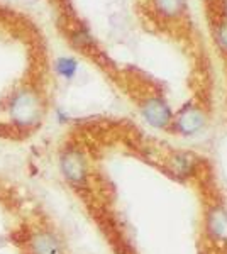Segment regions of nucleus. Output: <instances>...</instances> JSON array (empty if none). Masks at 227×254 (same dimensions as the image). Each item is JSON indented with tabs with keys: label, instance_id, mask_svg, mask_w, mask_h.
<instances>
[{
	"label": "nucleus",
	"instance_id": "nucleus-1",
	"mask_svg": "<svg viewBox=\"0 0 227 254\" xmlns=\"http://www.w3.org/2000/svg\"><path fill=\"white\" fill-rule=\"evenodd\" d=\"M61 173L73 185H80L86 178L85 158L78 151H68L61 158Z\"/></svg>",
	"mask_w": 227,
	"mask_h": 254
},
{
	"label": "nucleus",
	"instance_id": "nucleus-2",
	"mask_svg": "<svg viewBox=\"0 0 227 254\" xmlns=\"http://www.w3.org/2000/svg\"><path fill=\"white\" fill-rule=\"evenodd\" d=\"M31 254H65L61 241L49 231H39L29 241Z\"/></svg>",
	"mask_w": 227,
	"mask_h": 254
},
{
	"label": "nucleus",
	"instance_id": "nucleus-3",
	"mask_svg": "<svg viewBox=\"0 0 227 254\" xmlns=\"http://www.w3.org/2000/svg\"><path fill=\"white\" fill-rule=\"evenodd\" d=\"M143 114H144V117H146V121L154 127H164L170 122V117H171L166 105L161 100H156V98H152V100L144 104Z\"/></svg>",
	"mask_w": 227,
	"mask_h": 254
},
{
	"label": "nucleus",
	"instance_id": "nucleus-4",
	"mask_svg": "<svg viewBox=\"0 0 227 254\" xmlns=\"http://www.w3.org/2000/svg\"><path fill=\"white\" fill-rule=\"evenodd\" d=\"M210 234L221 241H227V214L222 208H214L207 217Z\"/></svg>",
	"mask_w": 227,
	"mask_h": 254
},
{
	"label": "nucleus",
	"instance_id": "nucleus-5",
	"mask_svg": "<svg viewBox=\"0 0 227 254\" xmlns=\"http://www.w3.org/2000/svg\"><path fill=\"white\" fill-rule=\"evenodd\" d=\"M204 114L200 110L190 109L187 112H183L178 119V127L183 134H193L204 126Z\"/></svg>",
	"mask_w": 227,
	"mask_h": 254
},
{
	"label": "nucleus",
	"instance_id": "nucleus-6",
	"mask_svg": "<svg viewBox=\"0 0 227 254\" xmlns=\"http://www.w3.org/2000/svg\"><path fill=\"white\" fill-rule=\"evenodd\" d=\"M75 69H76V63L73 60L63 58L58 61V71L63 76H67V78H72V76L75 75Z\"/></svg>",
	"mask_w": 227,
	"mask_h": 254
}]
</instances>
